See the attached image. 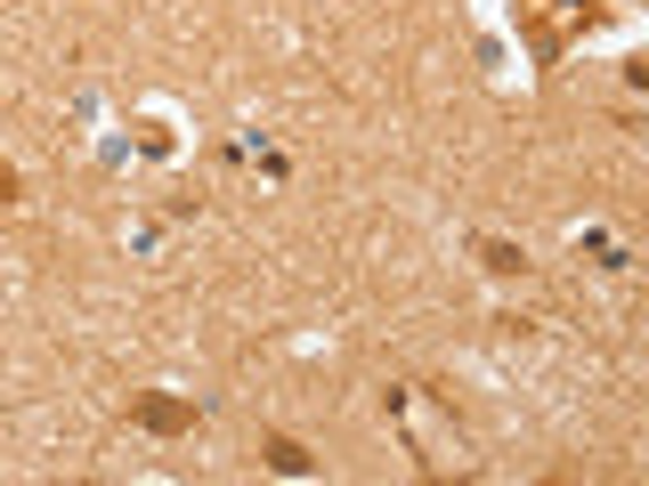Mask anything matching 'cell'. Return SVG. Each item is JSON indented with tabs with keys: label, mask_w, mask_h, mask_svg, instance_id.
Listing matches in <instances>:
<instances>
[{
	"label": "cell",
	"mask_w": 649,
	"mask_h": 486,
	"mask_svg": "<svg viewBox=\"0 0 649 486\" xmlns=\"http://www.w3.org/2000/svg\"><path fill=\"white\" fill-rule=\"evenodd\" d=\"M479 260H488V276H528V251L519 244H479Z\"/></svg>",
	"instance_id": "obj_4"
},
{
	"label": "cell",
	"mask_w": 649,
	"mask_h": 486,
	"mask_svg": "<svg viewBox=\"0 0 649 486\" xmlns=\"http://www.w3.org/2000/svg\"><path fill=\"white\" fill-rule=\"evenodd\" d=\"M16 195H25V179H16L9 162H0V203H16Z\"/></svg>",
	"instance_id": "obj_5"
},
{
	"label": "cell",
	"mask_w": 649,
	"mask_h": 486,
	"mask_svg": "<svg viewBox=\"0 0 649 486\" xmlns=\"http://www.w3.org/2000/svg\"><path fill=\"white\" fill-rule=\"evenodd\" d=\"M260 454H268V471H284V478H309V447H301V438L268 430V438H260Z\"/></svg>",
	"instance_id": "obj_3"
},
{
	"label": "cell",
	"mask_w": 649,
	"mask_h": 486,
	"mask_svg": "<svg viewBox=\"0 0 649 486\" xmlns=\"http://www.w3.org/2000/svg\"><path fill=\"white\" fill-rule=\"evenodd\" d=\"M560 9H569V25H609V0H560ZM519 41H528V57L536 66H560V49H569V33L552 25V16L536 9V0H519Z\"/></svg>",
	"instance_id": "obj_1"
},
{
	"label": "cell",
	"mask_w": 649,
	"mask_h": 486,
	"mask_svg": "<svg viewBox=\"0 0 649 486\" xmlns=\"http://www.w3.org/2000/svg\"><path fill=\"white\" fill-rule=\"evenodd\" d=\"M195 397H163V389H146V397H131V421L138 430H155V438H179V430H195Z\"/></svg>",
	"instance_id": "obj_2"
}]
</instances>
